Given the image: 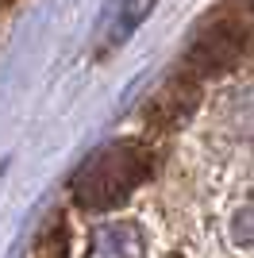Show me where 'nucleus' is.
<instances>
[{"label": "nucleus", "mask_w": 254, "mask_h": 258, "mask_svg": "<svg viewBox=\"0 0 254 258\" xmlns=\"http://www.w3.org/2000/svg\"><path fill=\"white\" fill-rule=\"evenodd\" d=\"M150 173V154L139 143H108L74 173V201L81 208H112L135 193Z\"/></svg>", "instance_id": "nucleus-1"}, {"label": "nucleus", "mask_w": 254, "mask_h": 258, "mask_svg": "<svg viewBox=\"0 0 254 258\" xmlns=\"http://www.w3.org/2000/svg\"><path fill=\"white\" fill-rule=\"evenodd\" d=\"M246 46H250L246 23H239L235 16H220L197 35V43L189 50V66L197 74H227L231 66L243 62Z\"/></svg>", "instance_id": "nucleus-2"}, {"label": "nucleus", "mask_w": 254, "mask_h": 258, "mask_svg": "<svg viewBox=\"0 0 254 258\" xmlns=\"http://www.w3.org/2000/svg\"><path fill=\"white\" fill-rule=\"evenodd\" d=\"M85 258H147V239L135 220H108L93 227Z\"/></svg>", "instance_id": "nucleus-3"}, {"label": "nucleus", "mask_w": 254, "mask_h": 258, "mask_svg": "<svg viewBox=\"0 0 254 258\" xmlns=\"http://www.w3.org/2000/svg\"><path fill=\"white\" fill-rule=\"evenodd\" d=\"M150 8H154V0H123L119 20H116V27H112V35H108V43H123L127 35H131L139 23L150 16Z\"/></svg>", "instance_id": "nucleus-4"}, {"label": "nucleus", "mask_w": 254, "mask_h": 258, "mask_svg": "<svg viewBox=\"0 0 254 258\" xmlns=\"http://www.w3.org/2000/svg\"><path fill=\"white\" fill-rule=\"evenodd\" d=\"M39 258H66V235L62 227H50L39 243Z\"/></svg>", "instance_id": "nucleus-5"}, {"label": "nucleus", "mask_w": 254, "mask_h": 258, "mask_svg": "<svg viewBox=\"0 0 254 258\" xmlns=\"http://www.w3.org/2000/svg\"><path fill=\"white\" fill-rule=\"evenodd\" d=\"M246 4H250V16H254V0H246Z\"/></svg>", "instance_id": "nucleus-6"}]
</instances>
